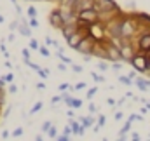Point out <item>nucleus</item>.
Wrapping results in <instances>:
<instances>
[{
	"label": "nucleus",
	"instance_id": "obj_40",
	"mask_svg": "<svg viewBox=\"0 0 150 141\" xmlns=\"http://www.w3.org/2000/svg\"><path fill=\"white\" fill-rule=\"evenodd\" d=\"M4 103H5V91L0 87V105L4 106Z\"/></svg>",
	"mask_w": 150,
	"mask_h": 141
},
{
	"label": "nucleus",
	"instance_id": "obj_21",
	"mask_svg": "<svg viewBox=\"0 0 150 141\" xmlns=\"http://www.w3.org/2000/svg\"><path fill=\"white\" fill-rule=\"evenodd\" d=\"M119 82H122L124 85H131V84H133V80H131L127 75H120V77H119Z\"/></svg>",
	"mask_w": 150,
	"mask_h": 141
},
{
	"label": "nucleus",
	"instance_id": "obj_15",
	"mask_svg": "<svg viewBox=\"0 0 150 141\" xmlns=\"http://www.w3.org/2000/svg\"><path fill=\"white\" fill-rule=\"evenodd\" d=\"M131 124H133V122L126 120V124H124V125H122V129L119 131V136H124V134H127V133H129V129H131Z\"/></svg>",
	"mask_w": 150,
	"mask_h": 141
},
{
	"label": "nucleus",
	"instance_id": "obj_29",
	"mask_svg": "<svg viewBox=\"0 0 150 141\" xmlns=\"http://www.w3.org/2000/svg\"><path fill=\"white\" fill-rule=\"evenodd\" d=\"M58 89H59L61 92H65V91H70V89H72V85L65 82V84H59V87H58Z\"/></svg>",
	"mask_w": 150,
	"mask_h": 141
},
{
	"label": "nucleus",
	"instance_id": "obj_56",
	"mask_svg": "<svg viewBox=\"0 0 150 141\" xmlns=\"http://www.w3.org/2000/svg\"><path fill=\"white\" fill-rule=\"evenodd\" d=\"M126 140H127V136L124 134V136H119V140H117V141H126Z\"/></svg>",
	"mask_w": 150,
	"mask_h": 141
},
{
	"label": "nucleus",
	"instance_id": "obj_34",
	"mask_svg": "<svg viewBox=\"0 0 150 141\" xmlns=\"http://www.w3.org/2000/svg\"><path fill=\"white\" fill-rule=\"evenodd\" d=\"M25 63H26V65H28V66H30L32 70H35V71H38V70H40V66H38L37 63H33V61H25Z\"/></svg>",
	"mask_w": 150,
	"mask_h": 141
},
{
	"label": "nucleus",
	"instance_id": "obj_35",
	"mask_svg": "<svg viewBox=\"0 0 150 141\" xmlns=\"http://www.w3.org/2000/svg\"><path fill=\"white\" fill-rule=\"evenodd\" d=\"M7 91H9L11 94H16V92H18V85H16V84H9V87H7Z\"/></svg>",
	"mask_w": 150,
	"mask_h": 141
},
{
	"label": "nucleus",
	"instance_id": "obj_48",
	"mask_svg": "<svg viewBox=\"0 0 150 141\" xmlns=\"http://www.w3.org/2000/svg\"><path fill=\"white\" fill-rule=\"evenodd\" d=\"M67 115H68V117H70V120H72V118H74V117H75L74 110H72V108H68V111H67Z\"/></svg>",
	"mask_w": 150,
	"mask_h": 141
},
{
	"label": "nucleus",
	"instance_id": "obj_8",
	"mask_svg": "<svg viewBox=\"0 0 150 141\" xmlns=\"http://www.w3.org/2000/svg\"><path fill=\"white\" fill-rule=\"evenodd\" d=\"M94 9V0H77V4L74 5V11L79 12H84V11H91Z\"/></svg>",
	"mask_w": 150,
	"mask_h": 141
},
{
	"label": "nucleus",
	"instance_id": "obj_4",
	"mask_svg": "<svg viewBox=\"0 0 150 141\" xmlns=\"http://www.w3.org/2000/svg\"><path fill=\"white\" fill-rule=\"evenodd\" d=\"M89 37L94 38L96 42H103L105 38H108V37H107V32H105V25H101V23L91 25V26H89Z\"/></svg>",
	"mask_w": 150,
	"mask_h": 141
},
{
	"label": "nucleus",
	"instance_id": "obj_28",
	"mask_svg": "<svg viewBox=\"0 0 150 141\" xmlns=\"http://www.w3.org/2000/svg\"><path fill=\"white\" fill-rule=\"evenodd\" d=\"M4 80H5L7 84H14V73H7V75H4Z\"/></svg>",
	"mask_w": 150,
	"mask_h": 141
},
{
	"label": "nucleus",
	"instance_id": "obj_2",
	"mask_svg": "<svg viewBox=\"0 0 150 141\" xmlns=\"http://www.w3.org/2000/svg\"><path fill=\"white\" fill-rule=\"evenodd\" d=\"M94 11L98 14L101 12H117L120 7L115 4V0H94Z\"/></svg>",
	"mask_w": 150,
	"mask_h": 141
},
{
	"label": "nucleus",
	"instance_id": "obj_5",
	"mask_svg": "<svg viewBox=\"0 0 150 141\" xmlns=\"http://www.w3.org/2000/svg\"><path fill=\"white\" fill-rule=\"evenodd\" d=\"M94 45H96V40L91 38V37H86V38L79 44V47H77L75 51L80 52L82 56H93V49H94Z\"/></svg>",
	"mask_w": 150,
	"mask_h": 141
},
{
	"label": "nucleus",
	"instance_id": "obj_50",
	"mask_svg": "<svg viewBox=\"0 0 150 141\" xmlns=\"http://www.w3.org/2000/svg\"><path fill=\"white\" fill-rule=\"evenodd\" d=\"M58 68H59V71H67V65H65V63H59Z\"/></svg>",
	"mask_w": 150,
	"mask_h": 141
},
{
	"label": "nucleus",
	"instance_id": "obj_7",
	"mask_svg": "<svg viewBox=\"0 0 150 141\" xmlns=\"http://www.w3.org/2000/svg\"><path fill=\"white\" fill-rule=\"evenodd\" d=\"M77 19H79V21H86V23H89V25L100 23L98 12H96L94 9H91V11H84V12H79V14H77Z\"/></svg>",
	"mask_w": 150,
	"mask_h": 141
},
{
	"label": "nucleus",
	"instance_id": "obj_58",
	"mask_svg": "<svg viewBox=\"0 0 150 141\" xmlns=\"http://www.w3.org/2000/svg\"><path fill=\"white\" fill-rule=\"evenodd\" d=\"M0 23H4V16L2 14H0Z\"/></svg>",
	"mask_w": 150,
	"mask_h": 141
},
{
	"label": "nucleus",
	"instance_id": "obj_33",
	"mask_svg": "<svg viewBox=\"0 0 150 141\" xmlns=\"http://www.w3.org/2000/svg\"><path fill=\"white\" fill-rule=\"evenodd\" d=\"M37 73L40 75V78H47V77H49V70H45V68H40Z\"/></svg>",
	"mask_w": 150,
	"mask_h": 141
},
{
	"label": "nucleus",
	"instance_id": "obj_47",
	"mask_svg": "<svg viewBox=\"0 0 150 141\" xmlns=\"http://www.w3.org/2000/svg\"><path fill=\"white\" fill-rule=\"evenodd\" d=\"M122 117H124L122 111H117V113H115V120H122Z\"/></svg>",
	"mask_w": 150,
	"mask_h": 141
},
{
	"label": "nucleus",
	"instance_id": "obj_31",
	"mask_svg": "<svg viewBox=\"0 0 150 141\" xmlns=\"http://www.w3.org/2000/svg\"><path fill=\"white\" fill-rule=\"evenodd\" d=\"M105 122H107V117H105V115H100V117H98V127L101 129V127L105 125Z\"/></svg>",
	"mask_w": 150,
	"mask_h": 141
},
{
	"label": "nucleus",
	"instance_id": "obj_14",
	"mask_svg": "<svg viewBox=\"0 0 150 141\" xmlns=\"http://www.w3.org/2000/svg\"><path fill=\"white\" fill-rule=\"evenodd\" d=\"M68 125L72 127V133H74L75 136H79V134H80V129H82V125H80V122H79V120H74V118H72V120L68 122Z\"/></svg>",
	"mask_w": 150,
	"mask_h": 141
},
{
	"label": "nucleus",
	"instance_id": "obj_27",
	"mask_svg": "<svg viewBox=\"0 0 150 141\" xmlns=\"http://www.w3.org/2000/svg\"><path fill=\"white\" fill-rule=\"evenodd\" d=\"M21 54H23V59H25V61H30V49H28V47H25V49L21 51Z\"/></svg>",
	"mask_w": 150,
	"mask_h": 141
},
{
	"label": "nucleus",
	"instance_id": "obj_1",
	"mask_svg": "<svg viewBox=\"0 0 150 141\" xmlns=\"http://www.w3.org/2000/svg\"><path fill=\"white\" fill-rule=\"evenodd\" d=\"M129 65L133 66V70L138 73H145L150 70V52L143 54V52H136L133 56V59L129 61Z\"/></svg>",
	"mask_w": 150,
	"mask_h": 141
},
{
	"label": "nucleus",
	"instance_id": "obj_53",
	"mask_svg": "<svg viewBox=\"0 0 150 141\" xmlns=\"http://www.w3.org/2000/svg\"><path fill=\"white\" fill-rule=\"evenodd\" d=\"M107 103H108L110 106H113V105H115V99H112V98H108V99H107Z\"/></svg>",
	"mask_w": 150,
	"mask_h": 141
},
{
	"label": "nucleus",
	"instance_id": "obj_19",
	"mask_svg": "<svg viewBox=\"0 0 150 141\" xmlns=\"http://www.w3.org/2000/svg\"><path fill=\"white\" fill-rule=\"evenodd\" d=\"M38 47H40V44H38L37 38H30V51H38Z\"/></svg>",
	"mask_w": 150,
	"mask_h": 141
},
{
	"label": "nucleus",
	"instance_id": "obj_22",
	"mask_svg": "<svg viewBox=\"0 0 150 141\" xmlns=\"http://www.w3.org/2000/svg\"><path fill=\"white\" fill-rule=\"evenodd\" d=\"M25 134V129L23 127H16L14 131H12V138H21Z\"/></svg>",
	"mask_w": 150,
	"mask_h": 141
},
{
	"label": "nucleus",
	"instance_id": "obj_26",
	"mask_svg": "<svg viewBox=\"0 0 150 141\" xmlns=\"http://www.w3.org/2000/svg\"><path fill=\"white\" fill-rule=\"evenodd\" d=\"M26 14L30 16V19H32V18H37V9H35V7H28V9H26Z\"/></svg>",
	"mask_w": 150,
	"mask_h": 141
},
{
	"label": "nucleus",
	"instance_id": "obj_57",
	"mask_svg": "<svg viewBox=\"0 0 150 141\" xmlns=\"http://www.w3.org/2000/svg\"><path fill=\"white\" fill-rule=\"evenodd\" d=\"M35 141H44V138H42L40 134H37V136H35Z\"/></svg>",
	"mask_w": 150,
	"mask_h": 141
},
{
	"label": "nucleus",
	"instance_id": "obj_59",
	"mask_svg": "<svg viewBox=\"0 0 150 141\" xmlns=\"http://www.w3.org/2000/svg\"><path fill=\"white\" fill-rule=\"evenodd\" d=\"M147 110H150V103H147Z\"/></svg>",
	"mask_w": 150,
	"mask_h": 141
},
{
	"label": "nucleus",
	"instance_id": "obj_49",
	"mask_svg": "<svg viewBox=\"0 0 150 141\" xmlns=\"http://www.w3.org/2000/svg\"><path fill=\"white\" fill-rule=\"evenodd\" d=\"M96 110H98V108H96V106L93 105V103H89V113H94V111H96Z\"/></svg>",
	"mask_w": 150,
	"mask_h": 141
},
{
	"label": "nucleus",
	"instance_id": "obj_23",
	"mask_svg": "<svg viewBox=\"0 0 150 141\" xmlns=\"http://www.w3.org/2000/svg\"><path fill=\"white\" fill-rule=\"evenodd\" d=\"M38 52H40L44 58H49V56H51V52H49V49H47L45 45H40V47H38Z\"/></svg>",
	"mask_w": 150,
	"mask_h": 141
},
{
	"label": "nucleus",
	"instance_id": "obj_32",
	"mask_svg": "<svg viewBox=\"0 0 150 141\" xmlns=\"http://www.w3.org/2000/svg\"><path fill=\"white\" fill-rule=\"evenodd\" d=\"M110 68H112L113 71H119L122 68V61H119V63H110Z\"/></svg>",
	"mask_w": 150,
	"mask_h": 141
},
{
	"label": "nucleus",
	"instance_id": "obj_12",
	"mask_svg": "<svg viewBox=\"0 0 150 141\" xmlns=\"http://www.w3.org/2000/svg\"><path fill=\"white\" fill-rule=\"evenodd\" d=\"M134 84H136V87H138L140 91H149L150 89V80H147V78L138 77V78L134 80Z\"/></svg>",
	"mask_w": 150,
	"mask_h": 141
},
{
	"label": "nucleus",
	"instance_id": "obj_36",
	"mask_svg": "<svg viewBox=\"0 0 150 141\" xmlns=\"http://www.w3.org/2000/svg\"><path fill=\"white\" fill-rule=\"evenodd\" d=\"M96 92H98V87H91V89L87 91V99H91V98H93Z\"/></svg>",
	"mask_w": 150,
	"mask_h": 141
},
{
	"label": "nucleus",
	"instance_id": "obj_10",
	"mask_svg": "<svg viewBox=\"0 0 150 141\" xmlns=\"http://www.w3.org/2000/svg\"><path fill=\"white\" fill-rule=\"evenodd\" d=\"M59 32H61V35H63L65 40H68L72 35H75V33L79 32V28H77V25H67V26H63Z\"/></svg>",
	"mask_w": 150,
	"mask_h": 141
},
{
	"label": "nucleus",
	"instance_id": "obj_51",
	"mask_svg": "<svg viewBox=\"0 0 150 141\" xmlns=\"http://www.w3.org/2000/svg\"><path fill=\"white\" fill-rule=\"evenodd\" d=\"M37 89H40V91H42V89H45V84H44V82H38V84H37Z\"/></svg>",
	"mask_w": 150,
	"mask_h": 141
},
{
	"label": "nucleus",
	"instance_id": "obj_54",
	"mask_svg": "<svg viewBox=\"0 0 150 141\" xmlns=\"http://www.w3.org/2000/svg\"><path fill=\"white\" fill-rule=\"evenodd\" d=\"M2 138L7 140V138H9V131H4V133H2Z\"/></svg>",
	"mask_w": 150,
	"mask_h": 141
},
{
	"label": "nucleus",
	"instance_id": "obj_13",
	"mask_svg": "<svg viewBox=\"0 0 150 141\" xmlns=\"http://www.w3.org/2000/svg\"><path fill=\"white\" fill-rule=\"evenodd\" d=\"M79 122H80V125L84 127V129H89V127H94V118L93 117H80L79 118Z\"/></svg>",
	"mask_w": 150,
	"mask_h": 141
},
{
	"label": "nucleus",
	"instance_id": "obj_30",
	"mask_svg": "<svg viewBox=\"0 0 150 141\" xmlns=\"http://www.w3.org/2000/svg\"><path fill=\"white\" fill-rule=\"evenodd\" d=\"M129 122H134V120H143V117L142 115H138V113H133V115H129V118H127Z\"/></svg>",
	"mask_w": 150,
	"mask_h": 141
},
{
	"label": "nucleus",
	"instance_id": "obj_41",
	"mask_svg": "<svg viewBox=\"0 0 150 141\" xmlns=\"http://www.w3.org/2000/svg\"><path fill=\"white\" fill-rule=\"evenodd\" d=\"M9 28H11V32H14V30H18V28H19V21H12Z\"/></svg>",
	"mask_w": 150,
	"mask_h": 141
},
{
	"label": "nucleus",
	"instance_id": "obj_11",
	"mask_svg": "<svg viewBox=\"0 0 150 141\" xmlns=\"http://www.w3.org/2000/svg\"><path fill=\"white\" fill-rule=\"evenodd\" d=\"M18 32H19L23 37L32 38V28H30V25H28L25 19H21V21H19V28H18Z\"/></svg>",
	"mask_w": 150,
	"mask_h": 141
},
{
	"label": "nucleus",
	"instance_id": "obj_20",
	"mask_svg": "<svg viewBox=\"0 0 150 141\" xmlns=\"http://www.w3.org/2000/svg\"><path fill=\"white\" fill-rule=\"evenodd\" d=\"M96 66H98V70H100V71H107L108 68H110V65H108V61H100V63H98Z\"/></svg>",
	"mask_w": 150,
	"mask_h": 141
},
{
	"label": "nucleus",
	"instance_id": "obj_24",
	"mask_svg": "<svg viewBox=\"0 0 150 141\" xmlns=\"http://www.w3.org/2000/svg\"><path fill=\"white\" fill-rule=\"evenodd\" d=\"M91 77H93V80H94V82H105V77H103V75H98L96 71H93V73H91Z\"/></svg>",
	"mask_w": 150,
	"mask_h": 141
},
{
	"label": "nucleus",
	"instance_id": "obj_6",
	"mask_svg": "<svg viewBox=\"0 0 150 141\" xmlns=\"http://www.w3.org/2000/svg\"><path fill=\"white\" fill-rule=\"evenodd\" d=\"M49 25L52 26V28H56V30H61L65 25H63V18H61V11H59V7H56V9H52L51 12H49Z\"/></svg>",
	"mask_w": 150,
	"mask_h": 141
},
{
	"label": "nucleus",
	"instance_id": "obj_9",
	"mask_svg": "<svg viewBox=\"0 0 150 141\" xmlns=\"http://www.w3.org/2000/svg\"><path fill=\"white\" fill-rule=\"evenodd\" d=\"M84 38H86V37L82 35L80 32H77L75 35H72L68 40H67V45H68V47H72V49H77V47H79V44H80Z\"/></svg>",
	"mask_w": 150,
	"mask_h": 141
},
{
	"label": "nucleus",
	"instance_id": "obj_52",
	"mask_svg": "<svg viewBox=\"0 0 150 141\" xmlns=\"http://www.w3.org/2000/svg\"><path fill=\"white\" fill-rule=\"evenodd\" d=\"M5 84H7V82H5V80H4V77H0V87H2V89H4V87H5Z\"/></svg>",
	"mask_w": 150,
	"mask_h": 141
},
{
	"label": "nucleus",
	"instance_id": "obj_3",
	"mask_svg": "<svg viewBox=\"0 0 150 141\" xmlns=\"http://www.w3.org/2000/svg\"><path fill=\"white\" fill-rule=\"evenodd\" d=\"M136 51L138 52H143V54H149L150 52V30L140 33L136 37Z\"/></svg>",
	"mask_w": 150,
	"mask_h": 141
},
{
	"label": "nucleus",
	"instance_id": "obj_37",
	"mask_svg": "<svg viewBox=\"0 0 150 141\" xmlns=\"http://www.w3.org/2000/svg\"><path fill=\"white\" fill-rule=\"evenodd\" d=\"M63 134H65V136H68V138H70V136H72V134H74V133H72V127H70V125H65V127H63Z\"/></svg>",
	"mask_w": 150,
	"mask_h": 141
},
{
	"label": "nucleus",
	"instance_id": "obj_55",
	"mask_svg": "<svg viewBox=\"0 0 150 141\" xmlns=\"http://www.w3.org/2000/svg\"><path fill=\"white\" fill-rule=\"evenodd\" d=\"M14 38H16V37H14V33H11V35L7 37V40H9V42H14Z\"/></svg>",
	"mask_w": 150,
	"mask_h": 141
},
{
	"label": "nucleus",
	"instance_id": "obj_46",
	"mask_svg": "<svg viewBox=\"0 0 150 141\" xmlns=\"http://www.w3.org/2000/svg\"><path fill=\"white\" fill-rule=\"evenodd\" d=\"M11 110H12V106H9V108H5V111L2 113V117H9V113H11Z\"/></svg>",
	"mask_w": 150,
	"mask_h": 141
},
{
	"label": "nucleus",
	"instance_id": "obj_25",
	"mask_svg": "<svg viewBox=\"0 0 150 141\" xmlns=\"http://www.w3.org/2000/svg\"><path fill=\"white\" fill-rule=\"evenodd\" d=\"M51 127H52V122H49V120H45V122L42 124V133H45V134H47Z\"/></svg>",
	"mask_w": 150,
	"mask_h": 141
},
{
	"label": "nucleus",
	"instance_id": "obj_17",
	"mask_svg": "<svg viewBox=\"0 0 150 141\" xmlns=\"http://www.w3.org/2000/svg\"><path fill=\"white\" fill-rule=\"evenodd\" d=\"M42 106H44V103H42V101H37L35 105L32 106V110H30V115H35V113H38V111L42 110Z\"/></svg>",
	"mask_w": 150,
	"mask_h": 141
},
{
	"label": "nucleus",
	"instance_id": "obj_39",
	"mask_svg": "<svg viewBox=\"0 0 150 141\" xmlns=\"http://www.w3.org/2000/svg\"><path fill=\"white\" fill-rule=\"evenodd\" d=\"M28 25H30V28H38V21H37V18H32V19L28 21Z\"/></svg>",
	"mask_w": 150,
	"mask_h": 141
},
{
	"label": "nucleus",
	"instance_id": "obj_60",
	"mask_svg": "<svg viewBox=\"0 0 150 141\" xmlns=\"http://www.w3.org/2000/svg\"><path fill=\"white\" fill-rule=\"evenodd\" d=\"M0 115H2V105H0Z\"/></svg>",
	"mask_w": 150,
	"mask_h": 141
},
{
	"label": "nucleus",
	"instance_id": "obj_45",
	"mask_svg": "<svg viewBox=\"0 0 150 141\" xmlns=\"http://www.w3.org/2000/svg\"><path fill=\"white\" fill-rule=\"evenodd\" d=\"M56 141H72L68 136H65V134H59L58 138H56Z\"/></svg>",
	"mask_w": 150,
	"mask_h": 141
},
{
	"label": "nucleus",
	"instance_id": "obj_42",
	"mask_svg": "<svg viewBox=\"0 0 150 141\" xmlns=\"http://www.w3.org/2000/svg\"><path fill=\"white\" fill-rule=\"evenodd\" d=\"M59 101H63V98H61V96H52V99H51V103H52V105H58Z\"/></svg>",
	"mask_w": 150,
	"mask_h": 141
},
{
	"label": "nucleus",
	"instance_id": "obj_18",
	"mask_svg": "<svg viewBox=\"0 0 150 141\" xmlns=\"http://www.w3.org/2000/svg\"><path fill=\"white\" fill-rule=\"evenodd\" d=\"M47 136H49V138H52V140H56V138L59 136V134H58V127H56L54 124H52V127L49 129V133H47Z\"/></svg>",
	"mask_w": 150,
	"mask_h": 141
},
{
	"label": "nucleus",
	"instance_id": "obj_44",
	"mask_svg": "<svg viewBox=\"0 0 150 141\" xmlns=\"http://www.w3.org/2000/svg\"><path fill=\"white\" fill-rule=\"evenodd\" d=\"M72 70H74L75 73H82V66H80V65H72Z\"/></svg>",
	"mask_w": 150,
	"mask_h": 141
},
{
	"label": "nucleus",
	"instance_id": "obj_16",
	"mask_svg": "<svg viewBox=\"0 0 150 141\" xmlns=\"http://www.w3.org/2000/svg\"><path fill=\"white\" fill-rule=\"evenodd\" d=\"M75 4H77V0H61V2H59V7H68V9H74Z\"/></svg>",
	"mask_w": 150,
	"mask_h": 141
},
{
	"label": "nucleus",
	"instance_id": "obj_38",
	"mask_svg": "<svg viewBox=\"0 0 150 141\" xmlns=\"http://www.w3.org/2000/svg\"><path fill=\"white\" fill-rule=\"evenodd\" d=\"M86 87H87V84H86V82H79V84H75V91H82V89H86Z\"/></svg>",
	"mask_w": 150,
	"mask_h": 141
},
{
	"label": "nucleus",
	"instance_id": "obj_43",
	"mask_svg": "<svg viewBox=\"0 0 150 141\" xmlns=\"http://www.w3.org/2000/svg\"><path fill=\"white\" fill-rule=\"evenodd\" d=\"M131 141H142V136H140L138 133H133V134H131Z\"/></svg>",
	"mask_w": 150,
	"mask_h": 141
}]
</instances>
